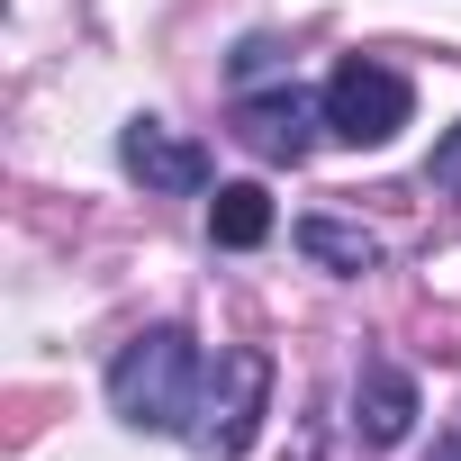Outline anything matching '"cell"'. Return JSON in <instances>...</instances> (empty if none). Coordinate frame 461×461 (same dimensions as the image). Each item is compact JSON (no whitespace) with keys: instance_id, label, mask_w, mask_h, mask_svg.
<instances>
[{"instance_id":"obj_4","label":"cell","mask_w":461,"mask_h":461,"mask_svg":"<svg viewBox=\"0 0 461 461\" xmlns=\"http://www.w3.org/2000/svg\"><path fill=\"white\" fill-rule=\"evenodd\" d=\"M317 118H326V100H308V91H236V145L245 154H263V163H299L308 145H317Z\"/></svg>"},{"instance_id":"obj_11","label":"cell","mask_w":461,"mask_h":461,"mask_svg":"<svg viewBox=\"0 0 461 461\" xmlns=\"http://www.w3.org/2000/svg\"><path fill=\"white\" fill-rule=\"evenodd\" d=\"M425 461H461V443H452V434H443V443H434V452H425Z\"/></svg>"},{"instance_id":"obj_2","label":"cell","mask_w":461,"mask_h":461,"mask_svg":"<svg viewBox=\"0 0 461 461\" xmlns=\"http://www.w3.org/2000/svg\"><path fill=\"white\" fill-rule=\"evenodd\" d=\"M263 398H272V353L263 344H226L208 371H199V407H190V443L208 452V461H236V452H254V434H263Z\"/></svg>"},{"instance_id":"obj_7","label":"cell","mask_w":461,"mask_h":461,"mask_svg":"<svg viewBox=\"0 0 461 461\" xmlns=\"http://www.w3.org/2000/svg\"><path fill=\"white\" fill-rule=\"evenodd\" d=\"M299 254L317 272H335V281L380 272V236H371V226H344V217H299Z\"/></svg>"},{"instance_id":"obj_3","label":"cell","mask_w":461,"mask_h":461,"mask_svg":"<svg viewBox=\"0 0 461 461\" xmlns=\"http://www.w3.org/2000/svg\"><path fill=\"white\" fill-rule=\"evenodd\" d=\"M407 109H416V91H407V73L380 64V55H344L335 82H326V127H335L344 145H389V136L407 127Z\"/></svg>"},{"instance_id":"obj_9","label":"cell","mask_w":461,"mask_h":461,"mask_svg":"<svg viewBox=\"0 0 461 461\" xmlns=\"http://www.w3.org/2000/svg\"><path fill=\"white\" fill-rule=\"evenodd\" d=\"M272 73H281V46H272V37H245V46H236V91H263Z\"/></svg>"},{"instance_id":"obj_8","label":"cell","mask_w":461,"mask_h":461,"mask_svg":"<svg viewBox=\"0 0 461 461\" xmlns=\"http://www.w3.org/2000/svg\"><path fill=\"white\" fill-rule=\"evenodd\" d=\"M208 236H217L226 254H254V245L272 236V190H263V181H226V190L208 199Z\"/></svg>"},{"instance_id":"obj_6","label":"cell","mask_w":461,"mask_h":461,"mask_svg":"<svg viewBox=\"0 0 461 461\" xmlns=\"http://www.w3.org/2000/svg\"><path fill=\"white\" fill-rule=\"evenodd\" d=\"M407 425H416V380L398 362H362V380H353V434L362 443H407Z\"/></svg>"},{"instance_id":"obj_10","label":"cell","mask_w":461,"mask_h":461,"mask_svg":"<svg viewBox=\"0 0 461 461\" xmlns=\"http://www.w3.org/2000/svg\"><path fill=\"white\" fill-rule=\"evenodd\" d=\"M425 181H434L443 199H461V127H452V136L434 145V163H425Z\"/></svg>"},{"instance_id":"obj_5","label":"cell","mask_w":461,"mask_h":461,"mask_svg":"<svg viewBox=\"0 0 461 461\" xmlns=\"http://www.w3.org/2000/svg\"><path fill=\"white\" fill-rule=\"evenodd\" d=\"M118 163H127L145 190H172V199L208 190V154H199L190 136H172L163 118H127V136H118Z\"/></svg>"},{"instance_id":"obj_1","label":"cell","mask_w":461,"mask_h":461,"mask_svg":"<svg viewBox=\"0 0 461 461\" xmlns=\"http://www.w3.org/2000/svg\"><path fill=\"white\" fill-rule=\"evenodd\" d=\"M109 407L136 434H181L190 407H199V344H190V326H145L109 362Z\"/></svg>"}]
</instances>
